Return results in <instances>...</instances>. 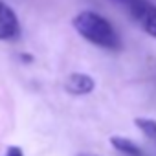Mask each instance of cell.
Instances as JSON below:
<instances>
[{
    "mask_svg": "<svg viewBox=\"0 0 156 156\" xmlns=\"http://www.w3.org/2000/svg\"><path fill=\"white\" fill-rule=\"evenodd\" d=\"M19 33L20 26L15 11L8 4L0 2V41H13L19 37Z\"/></svg>",
    "mask_w": 156,
    "mask_h": 156,
    "instance_id": "7a4b0ae2",
    "label": "cell"
},
{
    "mask_svg": "<svg viewBox=\"0 0 156 156\" xmlns=\"http://www.w3.org/2000/svg\"><path fill=\"white\" fill-rule=\"evenodd\" d=\"M110 141H112L114 149H116L118 152H121L123 156H143V151H141L134 141H130V140H127V138L114 136Z\"/></svg>",
    "mask_w": 156,
    "mask_h": 156,
    "instance_id": "5b68a950",
    "label": "cell"
},
{
    "mask_svg": "<svg viewBox=\"0 0 156 156\" xmlns=\"http://www.w3.org/2000/svg\"><path fill=\"white\" fill-rule=\"evenodd\" d=\"M96 83L90 75L87 73H70L68 79L64 83V88L66 92L73 94V96H85V94H90L94 90Z\"/></svg>",
    "mask_w": 156,
    "mask_h": 156,
    "instance_id": "277c9868",
    "label": "cell"
},
{
    "mask_svg": "<svg viewBox=\"0 0 156 156\" xmlns=\"http://www.w3.org/2000/svg\"><path fill=\"white\" fill-rule=\"evenodd\" d=\"M130 17L141 24V28L151 35L156 37V6L151 4L149 0H143V2L130 13Z\"/></svg>",
    "mask_w": 156,
    "mask_h": 156,
    "instance_id": "3957f363",
    "label": "cell"
},
{
    "mask_svg": "<svg viewBox=\"0 0 156 156\" xmlns=\"http://www.w3.org/2000/svg\"><path fill=\"white\" fill-rule=\"evenodd\" d=\"M77 156H96V154H88V152H83V154H77Z\"/></svg>",
    "mask_w": 156,
    "mask_h": 156,
    "instance_id": "9c48e42d",
    "label": "cell"
},
{
    "mask_svg": "<svg viewBox=\"0 0 156 156\" xmlns=\"http://www.w3.org/2000/svg\"><path fill=\"white\" fill-rule=\"evenodd\" d=\"M136 127L151 140V141H154L156 143V121H152V119H147V118H138L136 121Z\"/></svg>",
    "mask_w": 156,
    "mask_h": 156,
    "instance_id": "8992f818",
    "label": "cell"
},
{
    "mask_svg": "<svg viewBox=\"0 0 156 156\" xmlns=\"http://www.w3.org/2000/svg\"><path fill=\"white\" fill-rule=\"evenodd\" d=\"M6 156H24V154H22V151H20L19 147H15V145H13V147H9V149H8Z\"/></svg>",
    "mask_w": 156,
    "mask_h": 156,
    "instance_id": "ba28073f",
    "label": "cell"
},
{
    "mask_svg": "<svg viewBox=\"0 0 156 156\" xmlns=\"http://www.w3.org/2000/svg\"><path fill=\"white\" fill-rule=\"evenodd\" d=\"M72 24L83 39H87L88 42H92L99 48H105V50H119L121 48L119 35L116 33L112 24L99 13L81 11L79 15L73 17Z\"/></svg>",
    "mask_w": 156,
    "mask_h": 156,
    "instance_id": "6da1fadb",
    "label": "cell"
},
{
    "mask_svg": "<svg viewBox=\"0 0 156 156\" xmlns=\"http://www.w3.org/2000/svg\"><path fill=\"white\" fill-rule=\"evenodd\" d=\"M112 2L114 4H118V6H121V8H125L129 13H132L141 2H143V0H112Z\"/></svg>",
    "mask_w": 156,
    "mask_h": 156,
    "instance_id": "52a82bcc",
    "label": "cell"
}]
</instances>
